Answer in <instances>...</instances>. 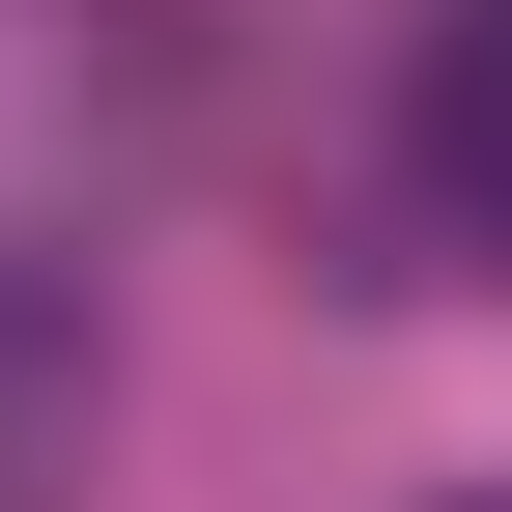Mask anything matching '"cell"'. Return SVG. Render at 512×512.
I'll list each match as a JSON object with an SVG mask.
<instances>
[{
    "label": "cell",
    "mask_w": 512,
    "mask_h": 512,
    "mask_svg": "<svg viewBox=\"0 0 512 512\" xmlns=\"http://www.w3.org/2000/svg\"><path fill=\"white\" fill-rule=\"evenodd\" d=\"M427 143H456V200L512 228V86H456V114H427Z\"/></svg>",
    "instance_id": "6da1fadb"
}]
</instances>
